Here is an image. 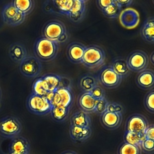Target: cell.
Returning <instances> with one entry per match:
<instances>
[{"instance_id": "obj_43", "label": "cell", "mask_w": 154, "mask_h": 154, "mask_svg": "<svg viewBox=\"0 0 154 154\" xmlns=\"http://www.w3.org/2000/svg\"><path fill=\"white\" fill-rule=\"evenodd\" d=\"M0 95H1V93H0Z\"/></svg>"}, {"instance_id": "obj_9", "label": "cell", "mask_w": 154, "mask_h": 154, "mask_svg": "<svg viewBox=\"0 0 154 154\" xmlns=\"http://www.w3.org/2000/svg\"><path fill=\"white\" fill-rule=\"evenodd\" d=\"M4 23L11 26H19L24 22L26 16L19 11L13 2L9 3L3 8L2 12Z\"/></svg>"}, {"instance_id": "obj_39", "label": "cell", "mask_w": 154, "mask_h": 154, "mask_svg": "<svg viewBox=\"0 0 154 154\" xmlns=\"http://www.w3.org/2000/svg\"><path fill=\"white\" fill-rule=\"evenodd\" d=\"M113 0H98L96 1V5L101 11L111 5L113 2Z\"/></svg>"}, {"instance_id": "obj_1", "label": "cell", "mask_w": 154, "mask_h": 154, "mask_svg": "<svg viewBox=\"0 0 154 154\" xmlns=\"http://www.w3.org/2000/svg\"><path fill=\"white\" fill-rule=\"evenodd\" d=\"M106 54L102 48L97 45L86 46L82 63L91 70L101 68L105 63Z\"/></svg>"}, {"instance_id": "obj_24", "label": "cell", "mask_w": 154, "mask_h": 154, "mask_svg": "<svg viewBox=\"0 0 154 154\" xmlns=\"http://www.w3.org/2000/svg\"><path fill=\"white\" fill-rule=\"evenodd\" d=\"M98 84L97 76L92 74H86L83 75L79 82L80 88L84 92L91 91Z\"/></svg>"}, {"instance_id": "obj_5", "label": "cell", "mask_w": 154, "mask_h": 154, "mask_svg": "<svg viewBox=\"0 0 154 154\" xmlns=\"http://www.w3.org/2000/svg\"><path fill=\"white\" fill-rule=\"evenodd\" d=\"M126 61L130 71L138 73L146 69L149 62L147 54L141 50L132 51L128 56Z\"/></svg>"}, {"instance_id": "obj_23", "label": "cell", "mask_w": 154, "mask_h": 154, "mask_svg": "<svg viewBox=\"0 0 154 154\" xmlns=\"http://www.w3.org/2000/svg\"><path fill=\"white\" fill-rule=\"evenodd\" d=\"M115 72L122 79L128 77L131 73L127 64L126 59L122 57L114 58L111 64Z\"/></svg>"}, {"instance_id": "obj_30", "label": "cell", "mask_w": 154, "mask_h": 154, "mask_svg": "<svg viewBox=\"0 0 154 154\" xmlns=\"http://www.w3.org/2000/svg\"><path fill=\"white\" fill-rule=\"evenodd\" d=\"M122 11L116 2V0H113V2L105 9L102 11L103 15L106 17L112 19L118 18Z\"/></svg>"}, {"instance_id": "obj_13", "label": "cell", "mask_w": 154, "mask_h": 154, "mask_svg": "<svg viewBox=\"0 0 154 154\" xmlns=\"http://www.w3.org/2000/svg\"><path fill=\"white\" fill-rule=\"evenodd\" d=\"M86 46L78 42L70 43L66 48L67 58L74 64L82 63L83 57L86 50Z\"/></svg>"}, {"instance_id": "obj_32", "label": "cell", "mask_w": 154, "mask_h": 154, "mask_svg": "<svg viewBox=\"0 0 154 154\" xmlns=\"http://www.w3.org/2000/svg\"><path fill=\"white\" fill-rule=\"evenodd\" d=\"M118 154H141L140 147L123 142L118 150Z\"/></svg>"}, {"instance_id": "obj_16", "label": "cell", "mask_w": 154, "mask_h": 154, "mask_svg": "<svg viewBox=\"0 0 154 154\" xmlns=\"http://www.w3.org/2000/svg\"><path fill=\"white\" fill-rule=\"evenodd\" d=\"M137 85L144 90H150L154 87V71L146 69L138 73L136 78Z\"/></svg>"}, {"instance_id": "obj_19", "label": "cell", "mask_w": 154, "mask_h": 154, "mask_svg": "<svg viewBox=\"0 0 154 154\" xmlns=\"http://www.w3.org/2000/svg\"><path fill=\"white\" fill-rule=\"evenodd\" d=\"M142 39L147 43L154 44V17H150L144 21L140 30Z\"/></svg>"}, {"instance_id": "obj_34", "label": "cell", "mask_w": 154, "mask_h": 154, "mask_svg": "<svg viewBox=\"0 0 154 154\" xmlns=\"http://www.w3.org/2000/svg\"><path fill=\"white\" fill-rule=\"evenodd\" d=\"M141 151L146 154H153L154 152V140L145 138L140 145Z\"/></svg>"}, {"instance_id": "obj_2", "label": "cell", "mask_w": 154, "mask_h": 154, "mask_svg": "<svg viewBox=\"0 0 154 154\" xmlns=\"http://www.w3.org/2000/svg\"><path fill=\"white\" fill-rule=\"evenodd\" d=\"M58 43L45 38L38 39L35 46L36 57L40 61L49 62L54 60L58 54Z\"/></svg>"}, {"instance_id": "obj_40", "label": "cell", "mask_w": 154, "mask_h": 154, "mask_svg": "<svg viewBox=\"0 0 154 154\" xmlns=\"http://www.w3.org/2000/svg\"><path fill=\"white\" fill-rule=\"evenodd\" d=\"M116 2L118 6L122 9L123 7H128L133 3L132 0H127V1H119L116 0Z\"/></svg>"}, {"instance_id": "obj_11", "label": "cell", "mask_w": 154, "mask_h": 154, "mask_svg": "<svg viewBox=\"0 0 154 154\" xmlns=\"http://www.w3.org/2000/svg\"><path fill=\"white\" fill-rule=\"evenodd\" d=\"M149 125L148 121L144 115L134 113L127 119L125 123V131L144 133Z\"/></svg>"}, {"instance_id": "obj_37", "label": "cell", "mask_w": 154, "mask_h": 154, "mask_svg": "<svg viewBox=\"0 0 154 154\" xmlns=\"http://www.w3.org/2000/svg\"><path fill=\"white\" fill-rule=\"evenodd\" d=\"M106 111L110 112L123 113V109L122 105L118 103L109 102Z\"/></svg>"}, {"instance_id": "obj_10", "label": "cell", "mask_w": 154, "mask_h": 154, "mask_svg": "<svg viewBox=\"0 0 154 154\" xmlns=\"http://www.w3.org/2000/svg\"><path fill=\"white\" fill-rule=\"evenodd\" d=\"M74 100V95L70 85L60 87L55 91L54 96L50 102L53 106H62L72 107Z\"/></svg>"}, {"instance_id": "obj_38", "label": "cell", "mask_w": 154, "mask_h": 154, "mask_svg": "<svg viewBox=\"0 0 154 154\" xmlns=\"http://www.w3.org/2000/svg\"><path fill=\"white\" fill-rule=\"evenodd\" d=\"M145 138L154 140V126L150 124L148 126L144 132Z\"/></svg>"}, {"instance_id": "obj_29", "label": "cell", "mask_w": 154, "mask_h": 154, "mask_svg": "<svg viewBox=\"0 0 154 154\" xmlns=\"http://www.w3.org/2000/svg\"><path fill=\"white\" fill-rule=\"evenodd\" d=\"M124 142L131 145L140 147L143 140L145 139L144 133H137L125 131L124 133Z\"/></svg>"}, {"instance_id": "obj_4", "label": "cell", "mask_w": 154, "mask_h": 154, "mask_svg": "<svg viewBox=\"0 0 154 154\" xmlns=\"http://www.w3.org/2000/svg\"><path fill=\"white\" fill-rule=\"evenodd\" d=\"M97 77L99 84L108 89H115L119 87L123 80L115 72L111 65L101 67Z\"/></svg>"}, {"instance_id": "obj_15", "label": "cell", "mask_w": 154, "mask_h": 154, "mask_svg": "<svg viewBox=\"0 0 154 154\" xmlns=\"http://www.w3.org/2000/svg\"><path fill=\"white\" fill-rule=\"evenodd\" d=\"M122 114L106 111L101 115L100 121L103 126L107 129L113 130L118 128L122 121Z\"/></svg>"}, {"instance_id": "obj_33", "label": "cell", "mask_w": 154, "mask_h": 154, "mask_svg": "<svg viewBox=\"0 0 154 154\" xmlns=\"http://www.w3.org/2000/svg\"><path fill=\"white\" fill-rule=\"evenodd\" d=\"M145 108L151 114L154 113V89L149 90L145 95L144 100Z\"/></svg>"}, {"instance_id": "obj_7", "label": "cell", "mask_w": 154, "mask_h": 154, "mask_svg": "<svg viewBox=\"0 0 154 154\" xmlns=\"http://www.w3.org/2000/svg\"><path fill=\"white\" fill-rule=\"evenodd\" d=\"M27 106L31 112L39 115L49 113L53 108L50 102L45 97L34 94L29 98Z\"/></svg>"}, {"instance_id": "obj_21", "label": "cell", "mask_w": 154, "mask_h": 154, "mask_svg": "<svg viewBox=\"0 0 154 154\" xmlns=\"http://www.w3.org/2000/svg\"><path fill=\"white\" fill-rule=\"evenodd\" d=\"M9 54L12 61L20 64L28 56L26 48L19 43H14L10 46Z\"/></svg>"}, {"instance_id": "obj_31", "label": "cell", "mask_w": 154, "mask_h": 154, "mask_svg": "<svg viewBox=\"0 0 154 154\" xmlns=\"http://www.w3.org/2000/svg\"><path fill=\"white\" fill-rule=\"evenodd\" d=\"M48 92L47 85L43 78L37 79L33 85V94L45 97Z\"/></svg>"}, {"instance_id": "obj_25", "label": "cell", "mask_w": 154, "mask_h": 154, "mask_svg": "<svg viewBox=\"0 0 154 154\" xmlns=\"http://www.w3.org/2000/svg\"><path fill=\"white\" fill-rule=\"evenodd\" d=\"M46 83L48 92L55 91L57 89L63 86L62 76L56 74H48L42 77Z\"/></svg>"}, {"instance_id": "obj_8", "label": "cell", "mask_w": 154, "mask_h": 154, "mask_svg": "<svg viewBox=\"0 0 154 154\" xmlns=\"http://www.w3.org/2000/svg\"><path fill=\"white\" fill-rule=\"evenodd\" d=\"M42 69L41 61L36 57L28 55L20 64V70L21 74L29 78H35L38 76Z\"/></svg>"}, {"instance_id": "obj_12", "label": "cell", "mask_w": 154, "mask_h": 154, "mask_svg": "<svg viewBox=\"0 0 154 154\" xmlns=\"http://www.w3.org/2000/svg\"><path fill=\"white\" fill-rule=\"evenodd\" d=\"M119 20L122 26L128 29H132L139 23L140 15L136 10L128 8L122 11Z\"/></svg>"}, {"instance_id": "obj_17", "label": "cell", "mask_w": 154, "mask_h": 154, "mask_svg": "<svg viewBox=\"0 0 154 154\" xmlns=\"http://www.w3.org/2000/svg\"><path fill=\"white\" fill-rule=\"evenodd\" d=\"M86 0H74L73 5L67 17L74 23L81 22L85 17L86 12Z\"/></svg>"}, {"instance_id": "obj_3", "label": "cell", "mask_w": 154, "mask_h": 154, "mask_svg": "<svg viewBox=\"0 0 154 154\" xmlns=\"http://www.w3.org/2000/svg\"><path fill=\"white\" fill-rule=\"evenodd\" d=\"M44 37L58 44L65 43L68 38L66 27L60 20H54L48 23L44 29Z\"/></svg>"}, {"instance_id": "obj_26", "label": "cell", "mask_w": 154, "mask_h": 154, "mask_svg": "<svg viewBox=\"0 0 154 154\" xmlns=\"http://www.w3.org/2000/svg\"><path fill=\"white\" fill-rule=\"evenodd\" d=\"M71 107L53 106L50 113L53 119L58 122H63L68 118Z\"/></svg>"}, {"instance_id": "obj_27", "label": "cell", "mask_w": 154, "mask_h": 154, "mask_svg": "<svg viewBox=\"0 0 154 154\" xmlns=\"http://www.w3.org/2000/svg\"><path fill=\"white\" fill-rule=\"evenodd\" d=\"M52 2L59 14L68 17L73 5L74 0L53 1Z\"/></svg>"}, {"instance_id": "obj_22", "label": "cell", "mask_w": 154, "mask_h": 154, "mask_svg": "<svg viewBox=\"0 0 154 154\" xmlns=\"http://www.w3.org/2000/svg\"><path fill=\"white\" fill-rule=\"evenodd\" d=\"M96 100L90 92H83L78 99V104L81 110L88 113L94 112Z\"/></svg>"}, {"instance_id": "obj_18", "label": "cell", "mask_w": 154, "mask_h": 154, "mask_svg": "<svg viewBox=\"0 0 154 154\" xmlns=\"http://www.w3.org/2000/svg\"><path fill=\"white\" fill-rule=\"evenodd\" d=\"M91 128L71 126L69 127V135L74 142L82 143L89 139L92 135Z\"/></svg>"}, {"instance_id": "obj_28", "label": "cell", "mask_w": 154, "mask_h": 154, "mask_svg": "<svg viewBox=\"0 0 154 154\" xmlns=\"http://www.w3.org/2000/svg\"><path fill=\"white\" fill-rule=\"evenodd\" d=\"M12 2L16 8L26 16L32 11L35 5L31 0H17Z\"/></svg>"}, {"instance_id": "obj_36", "label": "cell", "mask_w": 154, "mask_h": 154, "mask_svg": "<svg viewBox=\"0 0 154 154\" xmlns=\"http://www.w3.org/2000/svg\"><path fill=\"white\" fill-rule=\"evenodd\" d=\"M93 97L96 100H101L106 98V93L103 87L100 84L96 85L91 91H90Z\"/></svg>"}, {"instance_id": "obj_20", "label": "cell", "mask_w": 154, "mask_h": 154, "mask_svg": "<svg viewBox=\"0 0 154 154\" xmlns=\"http://www.w3.org/2000/svg\"><path fill=\"white\" fill-rule=\"evenodd\" d=\"M70 121L71 126L91 128V119L89 113L81 110L73 113Z\"/></svg>"}, {"instance_id": "obj_41", "label": "cell", "mask_w": 154, "mask_h": 154, "mask_svg": "<svg viewBox=\"0 0 154 154\" xmlns=\"http://www.w3.org/2000/svg\"><path fill=\"white\" fill-rule=\"evenodd\" d=\"M149 61H150V63L152 65L154 66V52H152V53H151V54H150V56H149Z\"/></svg>"}, {"instance_id": "obj_14", "label": "cell", "mask_w": 154, "mask_h": 154, "mask_svg": "<svg viewBox=\"0 0 154 154\" xmlns=\"http://www.w3.org/2000/svg\"><path fill=\"white\" fill-rule=\"evenodd\" d=\"M30 145L28 140L22 136L11 139L9 146L8 154H29Z\"/></svg>"}, {"instance_id": "obj_6", "label": "cell", "mask_w": 154, "mask_h": 154, "mask_svg": "<svg viewBox=\"0 0 154 154\" xmlns=\"http://www.w3.org/2000/svg\"><path fill=\"white\" fill-rule=\"evenodd\" d=\"M22 126L19 120L13 116H7L0 120V135L8 138L19 136Z\"/></svg>"}, {"instance_id": "obj_35", "label": "cell", "mask_w": 154, "mask_h": 154, "mask_svg": "<svg viewBox=\"0 0 154 154\" xmlns=\"http://www.w3.org/2000/svg\"><path fill=\"white\" fill-rule=\"evenodd\" d=\"M108 103L109 101L106 98H103L101 100H96L94 112L101 115L102 113L106 111Z\"/></svg>"}, {"instance_id": "obj_42", "label": "cell", "mask_w": 154, "mask_h": 154, "mask_svg": "<svg viewBox=\"0 0 154 154\" xmlns=\"http://www.w3.org/2000/svg\"><path fill=\"white\" fill-rule=\"evenodd\" d=\"M61 154H78L76 152L71 150H67V151H64Z\"/></svg>"}]
</instances>
